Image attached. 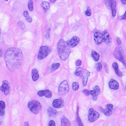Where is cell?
Here are the masks:
<instances>
[{
    "instance_id": "5",
    "label": "cell",
    "mask_w": 126,
    "mask_h": 126,
    "mask_svg": "<svg viewBox=\"0 0 126 126\" xmlns=\"http://www.w3.org/2000/svg\"><path fill=\"white\" fill-rule=\"evenodd\" d=\"M52 48L48 46H43L40 48L37 58L39 60L43 59L46 58L52 51Z\"/></svg>"
},
{
    "instance_id": "44",
    "label": "cell",
    "mask_w": 126,
    "mask_h": 126,
    "mask_svg": "<svg viewBox=\"0 0 126 126\" xmlns=\"http://www.w3.org/2000/svg\"><path fill=\"white\" fill-rule=\"evenodd\" d=\"M3 56V50L2 48H0V57H2Z\"/></svg>"
},
{
    "instance_id": "24",
    "label": "cell",
    "mask_w": 126,
    "mask_h": 126,
    "mask_svg": "<svg viewBox=\"0 0 126 126\" xmlns=\"http://www.w3.org/2000/svg\"><path fill=\"white\" fill-rule=\"evenodd\" d=\"M91 56L94 60V61L98 62L100 59V55L95 51H92L91 53Z\"/></svg>"
},
{
    "instance_id": "35",
    "label": "cell",
    "mask_w": 126,
    "mask_h": 126,
    "mask_svg": "<svg viewBox=\"0 0 126 126\" xmlns=\"http://www.w3.org/2000/svg\"><path fill=\"white\" fill-rule=\"evenodd\" d=\"M103 66H104V67L105 72H106V73H109V68H108V65H107L106 63H103Z\"/></svg>"
},
{
    "instance_id": "41",
    "label": "cell",
    "mask_w": 126,
    "mask_h": 126,
    "mask_svg": "<svg viewBox=\"0 0 126 126\" xmlns=\"http://www.w3.org/2000/svg\"><path fill=\"white\" fill-rule=\"evenodd\" d=\"M106 108H108L110 110H112V111H113V105L112 104H108L106 105Z\"/></svg>"
},
{
    "instance_id": "32",
    "label": "cell",
    "mask_w": 126,
    "mask_h": 126,
    "mask_svg": "<svg viewBox=\"0 0 126 126\" xmlns=\"http://www.w3.org/2000/svg\"><path fill=\"white\" fill-rule=\"evenodd\" d=\"M18 26L22 30L25 29V27H26V26H25V24L24 23V22L21 21H19L18 22Z\"/></svg>"
},
{
    "instance_id": "48",
    "label": "cell",
    "mask_w": 126,
    "mask_h": 126,
    "mask_svg": "<svg viewBox=\"0 0 126 126\" xmlns=\"http://www.w3.org/2000/svg\"><path fill=\"white\" fill-rule=\"evenodd\" d=\"M2 119L1 118V116H0V125L2 124Z\"/></svg>"
},
{
    "instance_id": "15",
    "label": "cell",
    "mask_w": 126,
    "mask_h": 126,
    "mask_svg": "<svg viewBox=\"0 0 126 126\" xmlns=\"http://www.w3.org/2000/svg\"><path fill=\"white\" fill-rule=\"evenodd\" d=\"M109 86L110 88L113 90H118L119 88V83L117 81L112 79L110 81Z\"/></svg>"
},
{
    "instance_id": "3",
    "label": "cell",
    "mask_w": 126,
    "mask_h": 126,
    "mask_svg": "<svg viewBox=\"0 0 126 126\" xmlns=\"http://www.w3.org/2000/svg\"><path fill=\"white\" fill-rule=\"evenodd\" d=\"M75 74L77 77H79L81 78L82 82L84 86H86L88 80V78L90 76V72L83 67H78L75 72Z\"/></svg>"
},
{
    "instance_id": "21",
    "label": "cell",
    "mask_w": 126,
    "mask_h": 126,
    "mask_svg": "<svg viewBox=\"0 0 126 126\" xmlns=\"http://www.w3.org/2000/svg\"><path fill=\"white\" fill-rule=\"evenodd\" d=\"M5 103L3 101H0V116H3L5 114Z\"/></svg>"
},
{
    "instance_id": "45",
    "label": "cell",
    "mask_w": 126,
    "mask_h": 126,
    "mask_svg": "<svg viewBox=\"0 0 126 126\" xmlns=\"http://www.w3.org/2000/svg\"><path fill=\"white\" fill-rule=\"evenodd\" d=\"M121 2L122 4H126V0H121Z\"/></svg>"
},
{
    "instance_id": "31",
    "label": "cell",
    "mask_w": 126,
    "mask_h": 126,
    "mask_svg": "<svg viewBox=\"0 0 126 126\" xmlns=\"http://www.w3.org/2000/svg\"><path fill=\"white\" fill-rule=\"evenodd\" d=\"M102 64L101 63H97L96 65V70L98 72H100L102 69Z\"/></svg>"
},
{
    "instance_id": "38",
    "label": "cell",
    "mask_w": 126,
    "mask_h": 126,
    "mask_svg": "<svg viewBox=\"0 0 126 126\" xmlns=\"http://www.w3.org/2000/svg\"><path fill=\"white\" fill-rule=\"evenodd\" d=\"M83 93L85 94V95L86 96H88L89 94H90V91L88 90V89H85L83 90Z\"/></svg>"
},
{
    "instance_id": "46",
    "label": "cell",
    "mask_w": 126,
    "mask_h": 126,
    "mask_svg": "<svg viewBox=\"0 0 126 126\" xmlns=\"http://www.w3.org/2000/svg\"><path fill=\"white\" fill-rule=\"evenodd\" d=\"M57 0H50V2H51V3H55Z\"/></svg>"
},
{
    "instance_id": "37",
    "label": "cell",
    "mask_w": 126,
    "mask_h": 126,
    "mask_svg": "<svg viewBox=\"0 0 126 126\" xmlns=\"http://www.w3.org/2000/svg\"><path fill=\"white\" fill-rule=\"evenodd\" d=\"M77 122H78V124L79 125V126H83L82 122H81V120L79 118V114H78V111H77Z\"/></svg>"
},
{
    "instance_id": "7",
    "label": "cell",
    "mask_w": 126,
    "mask_h": 126,
    "mask_svg": "<svg viewBox=\"0 0 126 126\" xmlns=\"http://www.w3.org/2000/svg\"><path fill=\"white\" fill-rule=\"evenodd\" d=\"M69 87L67 81L64 80L59 85L58 88V94L60 95H64L69 93Z\"/></svg>"
},
{
    "instance_id": "6",
    "label": "cell",
    "mask_w": 126,
    "mask_h": 126,
    "mask_svg": "<svg viewBox=\"0 0 126 126\" xmlns=\"http://www.w3.org/2000/svg\"><path fill=\"white\" fill-rule=\"evenodd\" d=\"M113 55H114V57L116 59L122 62L125 66H126V60L125 58V55L124 50L122 49L121 47L116 48L114 50V52H113Z\"/></svg>"
},
{
    "instance_id": "17",
    "label": "cell",
    "mask_w": 126,
    "mask_h": 126,
    "mask_svg": "<svg viewBox=\"0 0 126 126\" xmlns=\"http://www.w3.org/2000/svg\"><path fill=\"white\" fill-rule=\"evenodd\" d=\"M112 67H113V69L114 70L115 73L116 74V75H118V76H119V77H122V73L120 71L119 68V66H118V64L116 62L113 63L112 64Z\"/></svg>"
},
{
    "instance_id": "20",
    "label": "cell",
    "mask_w": 126,
    "mask_h": 126,
    "mask_svg": "<svg viewBox=\"0 0 126 126\" xmlns=\"http://www.w3.org/2000/svg\"><path fill=\"white\" fill-rule=\"evenodd\" d=\"M61 124L62 126H70L71 125L70 121L65 116H63L61 119Z\"/></svg>"
},
{
    "instance_id": "2",
    "label": "cell",
    "mask_w": 126,
    "mask_h": 126,
    "mask_svg": "<svg viewBox=\"0 0 126 126\" xmlns=\"http://www.w3.org/2000/svg\"><path fill=\"white\" fill-rule=\"evenodd\" d=\"M67 42L63 39H60L58 42V52L59 57L63 61L68 59L70 54V49Z\"/></svg>"
},
{
    "instance_id": "30",
    "label": "cell",
    "mask_w": 126,
    "mask_h": 126,
    "mask_svg": "<svg viewBox=\"0 0 126 126\" xmlns=\"http://www.w3.org/2000/svg\"><path fill=\"white\" fill-rule=\"evenodd\" d=\"M93 90L95 91L96 94H97V96L100 95V94H101V89H100V88L99 86H95V87L94 88Z\"/></svg>"
},
{
    "instance_id": "9",
    "label": "cell",
    "mask_w": 126,
    "mask_h": 126,
    "mask_svg": "<svg viewBox=\"0 0 126 126\" xmlns=\"http://www.w3.org/2000/svg\"><path fill=\"white\" fill-rule=\"evenodd\" d=\"M0 90L2 92L4 93L5 95H8L10 93L11 87L10 85L7 81H3L2 82V86L0 88Z\"/></svg>"
},
{
    "instance_id": "19",
    "label": "cell",
    "mask_w": 126,
    "mask_h": 126,
    "mask_svg": "<svg viewBox=\"0 0 126 126\" xmlns=\"http://www.w3.org/2000/svg\"><path fill=\"white\" fill-rule=\"evenodd\" d=\"M31 76H32V79L34 81H36L38 79L39 75L37 69H33L32 71H31Z\"/></svg>"
},
{
    "instance_id": "28",
    "label": "cell",
    "mask_w": 126,
    "mask_h": 126,
    "mask_svg": "<svg viewBox=\"0 0 126 126\" xmlns=\"http://www.w3.org/2000/svg\"><path fill=\"white\" fill-rule=\"evenodd\" d=\"M90 94L92 96L93 100H96L97 99V94L94 90L90 91Z\"/></svg>"
},
{
    "instance_id": "27",
    "label": "cell",
    "mask_w": 126,
    "mask_h": 126,
    "mask_svg": "<svg viewBox=\"0 0 126 126\" xmlns=\"http://www.w3.org/2000/svg\"><path fill=\"white\" fill-rule=\"evenodd\" d=\"M28 7L30 11H33L34 10V3L33 0H29L28 2Z\"/></svg>"
},
{
    "instance_id": "1",
    "label": "cell",
    "mask_w": 126,
    "mask_h": 126,
    "mask_svg": "<svg viewBox=\"0 0 126 126\" xmlns=\"http://www.w3.org/2000/svg\"><path fill=\"white\" fill-rule=\"evenodd\" d=\"M4 60L8 70L12 72H15L20 67L23 63V52L19 48H9L5 53Z\"/></svg>"
},
{
    "instance_id": "12",
    "label": "cell",
    "mask_w": 126,
    "mask_h": 126,
    "mask_svg": "<svg viewBox=\"0 0 126 126\" xmlns=\"http://www.w3.org/2000/svg\"><path fill=\"white\" fill-rule=\"evenodd\" d=\"M38 96L39 97H43L45 96L47 98H50L52 96V93L51 91L48 89L44 90H40L37 93Z\"/></svg>"
},
{
    "instance_id": "18",
    "label": "cell",
    "mask_w": 126,
    "mask_h": 126,
    "mask_svg": "<svg viewBox=\"0 0 126 126\" xmlns=\"http://www.w3.org/2000/svg\"><path fill=\"white\" fill-rule=\"evenodd\" d=\"M57 111L54 108H49L48 110V114L50 117H55V116L57 115Z\"/></svg>"
},
{
    "instance_id": "14",
    "label": "cell",
    "mask_w": 126,
    "mask_h": 126,
    "mask_svg": "<svg viewBox=\"0 0 126 126\" xmlns=\"http://www.w3.org/2000/svg\"><path fill=\"white\" fill-rule=\"evenodd\" d=\"M110 8L112 11V15L113 17H115L116 14V0H109Z\"/></svg>"
},
{
    "instance_id": "16",
    "label": "cell",
    "mask_w": 126,
    "mask_h": 126,
    "mask_svg": "<svg viewBox=\"0 0 126 126\" xmlns=\"http://www.w3.org/2000/svg\"><path fill=\"white\" fill-rule=\"evenodd\" d=\"M103 35L104 37V42H105L106 44H109L112 42L111 37L110 36L108 31L106 30L104 31Z\"/></svg>"
},
{
    "instance_id": "43",
    "label": "cell",
    "mask_w": 126,
    "mask_h": 126,
    "mask_svg": "<svg viewBox=\"0 0 126 126\" xmlns=\"http://www.w3.org/2000/svg\"><path fill=\"white\" fill-rule=\"evenodd\" d=\"M105 4L106 5V7L108 8H110V1L109 0H104Z\"/></svg>"
},
{
    "instance_id": "50",
    "label": "cell",
    "mask_w": 126,
    "mask_h": 126,
    "mask_svg": "<svg viewBox=\"0 0 126 126\" xmlns=\"http://www.w3.org/2000/svg\"><path fill=\"white\" fill-rule=\"evenodd\" d=\"M5 1H8V0H5Z\"/></svg>"
},
{
    "instance_id": "39",
    "label": "cell",
    "mask_w": 126,
    "mask_h": 126,
    "mask_svg": "<svg viewBox=\"0 0 126 126\" xmlns=\"http://www.w3.org/2000/svg\"><path fill=\"white\" fill-rule=\"evenodd\" d=\"M76 66H81L82 65V62L81 61L80 59H78L77 61H76Z\"/></svg>"
},
{
    "instance_id": "36",
    "label": "cell",
    "mask_w": 126,
    "mask_h": 126,
    "mask_svg": "<svg viewBox=\"0 0 126 126\" xmlns=\"http://www.w3.org/2000/svg\"><path fill=\"white\" fill-rule=\"evenodd\" d=\"M50 30H51V29L49 28V29L47 31L46 33L45 34V37L46 39H49L50 38Z\"/></svg>"
},
{
    "instance_id": "23",
    "label": "cell",
    "mask_w": 126,
    "mask_h": 126,
    "mask_svg": "<svg viewBox=\"0 0 126 126\" xmlns=\"http://www.w3.org/2000/svg\"><path fill=\"white\" fill-rule=\"evenodd\" d=\"M60 66V64L59 63H55V64H52L51 66L49 67V70L50 72H54L56 71L57 69H58Z\"/></svg>"
},
{
    "instance_id": "25",
    "label": "cell",
    "mask_w": 126,
    "mask_h": 126,
    "mask_svg": "<svg viewBox=\"0 0 126 126\" xmlns=\"http://www.w3.org/2000/svg\"><path fill=\"white\" fill-rule=\"evenodd\" d=\"M41 5H42V8H43V9L44 10V11L45 12L48 11L50 8V3L48 2H46V1L43 2L42 3V4H41Z\"/></svg>"
},
{
    "instance_id": "29",
    "label": "cell",
    "mask_w": 126,
    "mask_h": 126,
    "mask_svg": "<svg viewBox=\"0 0 126 126\" xmlns=\"http://www.w3.org/2000/svg\"><path fill=\"white\" fill-rule=\"evenodd\" d=\"M79 88V85L77 82H74L72 83V89L74 91H77Z\"/></svg>"
},
{
    "instance_id": "13",
    "label": "cell",
    "mask_w": 126,
    "mask_h": 126,
    "mask_svg": "<svg viewBox=\"0 0 126 126\" xmlns=\"http://www.w3.org/2000/svg\"><path fill=\"white\" fill-rule=\"evenodd\" d=\"M64 106V101L62 98L55 99L53 102V106L56 109H60Z\"/></svg>"
},
{
    "instance_id": "40",
    "label": "cell",
    "mask_w": 126,
    "mask_h": 126,
    "mask_svg": "<svg viewBox=\"0 0 126 126\" xmlns=\"http://www.w3.org/2000/svg\"><path fill=\"white\" fill-rule=\"evenodd\" d=\"M116 43H117L118 46H121V44H122V42L120 40V39L119 38V37H116Z\"/></svg>"
},
{
    "instance_id": "11",
    "label": "cell",
    "mask_w": 126,
    "mask_h": 126,
    "mask_svg": "<svg viewBox=\"0 0 126 126\" xmlns=\"http://www.w3.org/2000/svg\"><path fill=\"white\" fill-rule=\"evenodd\" d=\"M94 41L97 45H101L104 42V37L103 34L99 32H96L94 35Z\"/></svg>"
},
{
    "instance_id": "33",
    "label": "cell",
    "mask_w": 126,
    "mask_h": 126,
    "mask_svg": "<svg viewBox=\"0 0 126 126\" xmlns=\"http://www.w3.org/2000/svg\"><path fill=\"white\" fill-rule=\"evenodd\" d=\"M85 15L87 16H90L91 15H92V10H91V9L90 8V7H87V10L85 11Z\"/></svg>"
},
{
    "instance_id": "4",
    "label": "cell",
    "mask_w": 126,
    "mask_h": 126,
    "mask_svg": "<svg viewBox=\"0 0 126 126\" xmlns=\"http://www.w3.org/2000/svg\"><path fill=\"white\" fill-rule=\"evenodd\" d=\"M28 107L30 111L35 114H37L42 110V106L37 100H31L28 104Z\"/></svg>"
},
{
    "instance_id": "34",
    "label": "cell",
    "mask_w": 126,
    "mask_h": 126,
    "mask_svg": "<svg viewBox=\"0 0 126 126\" xmlns=\"http://www.w3.org/2000/svg\"><path fill=\"white\" fill-rule=\"evenodd\" d=\"M118 19L119 20H126V11H125V14L122 16H120L118 17Z\"/></svg>"
},
{
    "instance_id": "26",
    "label": "cell",
    "mask_w": 126,
    "mask_h": 126,
    "mask_svg": "<svg viewBox=\"0 0 126 126\" xmlns=\"http://www.w3.org/2000/svg\"><path fill=\"white\" fill-rule=\"evenodd\" d=\"M24 15L25 18H26V19L27 20V21L28 22V23H31V22H32V21H33L32 18H31L30 16L29 12H28L27 11H25L24 12Z\"/></svg>"
},
{
    "instance_id": "47",
    "label": "cell",
    "mask_w": 126,
    "mask_h": 126,
    "mask_svg": "<svg viewBox=\"0 0 126 126\" xmlns=\"http://www.w3.org/2000/svg\"><path fill=\"white\" fill-rule=\"evenodd\" d=\"M24 126H29V124H28V122H26L25 123Z\"/></svg>"
},
{
    "instance_id": "49",
    "label": "cell",
    "mask_w": 126,
    "mask_h": 126,
    "mask_svg": "<svg viewBox=\"0 0 126 126\" xmlns=\"http://www.w3.org/2000/svg\"><path fill=\"white\" fill-rule=\"evenodd\" d=\"M1 28H0V35H1Z\"/></svg>"
},
{
    "instance_id": "8",
    "label": "cell",
    "mask_w": 126,
    "mask_h": 126,
    "mask_svg": "<svg viewBox=\"0 0 126 126\" xmlns=\"http://www.w3.org/2000/svg\"><path fill=\"white\" fill-rule=\"evenodd\" d=\"M100 117L99 112H96L95 110L91 108L89 110L88 113V120L89 122H94L96 121Z\"/></svg>"
},
{
    "instance_id": "22",
    "label": "cell",
    "mask_w": 126,
    "mask_h": 126,
    "mask_svg": "<svg viewBox=\"0 0 126 126\" xmlns=\"http://www.w3.org/2000/svg\"><path fill=\"white\" fill-rule=\"evenodd\" d=\"M100 110H101L102 112L106 116H110L112 115V111L111 110H110L109 109L106 108V109H102V108H100Z\"/></svg>"
},
{
    "instance_id": "10",
    "label": "cell",
    "mask_w": 126,
    "mask_h": 126,
    "mask_svg": "<svg viewBox=\"0 0 126 126\" xmlns=\"http://www.w3.org/2000/svg\"><path fill=\"white\" fill-rule=\"evenodd\" d=\"M80 42V39L78 36H75L67 42L68 46L71 48L76 47Z\"/></svg>"
},
{
    "instance_id": "42",
    "label": "cell",
    "mask_w": 126,
    "mask_h": 126,
    "mask_svg": "<svg viewBox=\"0 0 126 126\" xmlns=\"http://www.w3.org/2000/svg\"><path fill=\"white\" fill-rule=\"evenodd\" d=\"M49 126H55V122L54 120H50V121L49 122Z\"/></svg>"
}]
</instances>
